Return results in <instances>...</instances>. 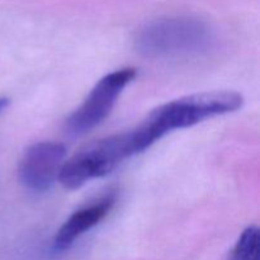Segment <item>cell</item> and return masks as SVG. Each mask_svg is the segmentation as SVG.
<instances>
[{
  "instance_id": "obj_1",
  "label": "cell",
  "mask_w": 260,
  "mask_h": 260,
  "mask_svg": "<svg viewBox=\"0 0 260 260\" xmlns=\"http://www.w3.org/2000/svg\"><path fill=\"white\" fill-rule=\"evenodd\" d=\"M243 103V95L233 90L205 91L168 102L154 109L136 128L127 131L134 154H141L170 132L236 112Z\"/></svg>"
},
{
  "instance_id": "obj_2",
  "label": "cell",
  "mask_w": 260,
  "mask_h": 260,
  "mask_svg": "<svg viewBox=\"0 0 260 260\" xmlns=\"http://www.w3.org/2000/svg\"><path fill=\"white\" fill-rule=\"evenodd\" d=\"M215 45V33L203 20L193 17H165L147 23L137 33L135 46L149 58L197 56Z\"/></svg>"
},
{
  "instance_id": "obj_3",
  "label": "cell",
  "mask_w": 260,
  "mask_h": 260,
  "mask_svg": "<svg viewBox=\"0 0 260 260\" xmlns=\"http://www.w3.org/2000/svg\"><path fill=\"white\" fill-rule=\"evenodd\" d=\"M134 156L126 132L94 141L66 160L58 180L66 189L75 190L96 178L106 177L121 162Z\"/></svg>"
},
{
  "instance_id": "obj_4",
  "label": "cell",
  "mask_w": 260,
  "mask_h": 260,
  "mask_svg": "<svg viewBox=\"0 0 260 260\" xmlns=\"http://www.w3.org/2000/svg\"><path fill=\"white\" fill-rule=\"evenodd\" d=\"M136 75V69L124 68L103 76L81 106L66 119L69 134L80 136L98 127L109 116L121 94L135 80Z\"/></svg>"
},
{
  "instance_id": "obj_5",
  "label": "cell",
  "mask_w": 260,
  "mask_h": 260,
  "mask_svg": "<svg viewBox=\"0 0 260 260\" xmlns=\"http://www.w3.org/2000/svg\"><path fill=\"white\" fill-rule=\"evenodd\" d=\"M65 156L66 147L60 142H36L25 150L20 160V183L30 192H46L58 179Z\"/></svg>"
},
{
  "instance_id": "obj_6",
  "label": "cell",
  "mask_w": 260,
  "mask_h": 260,
  "mask_svg": "<svg viewBox=\"0 0 260 260\" xmlns=\"http://www.w3.org/2000/svg\"><path fill=\"white\" fill-rule=\"evenodd\" d=\"M116 203V193L109 192L95 202L79 208L62 223L53 239V250L63 251L71 248L76 240L88 231L98 226L113 208Z\"/></svg>"
},
{
  "instance_id": "obj_7",
  "label": "cell",
  "mask_w": 260,
  "mask_h": 260,
  "mask_svg": "<svg viewBox=\"0 0 260 260\" xmlns=\"http://www.w3.org/2000/svg\"><path fill=\"white\" fill-rule=\"evenodd\" d=\"M229 260H260V234L256 226L241 233Z\"/></svg>"
},
{
  "instance_id": "obj_8",
  "label": "cell",
  "mask_w": 260,
  "mask_h": 260,
  "mask_svg": "<svg viewBox=\"0 0 260 260\" xmlns=\"http://www.w3.org/2000/svg\"><path fill=\"white\" fill-rule=\"evenodd\" d=\"M10 99L7 98V96H0V114L5 111V109L9 107Z\"/></svg>"
}]
</instances>
